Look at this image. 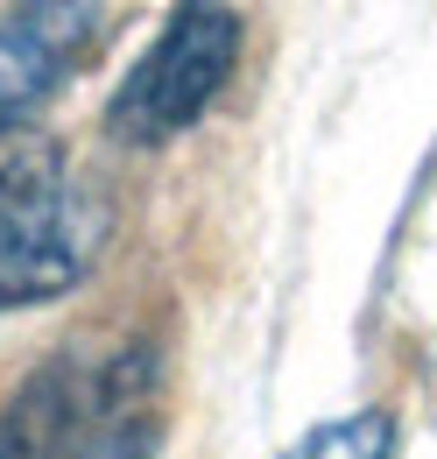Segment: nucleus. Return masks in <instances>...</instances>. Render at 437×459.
I'll return each instance as SVG.
<instances>
[{
	"mask_svg": "<svg viewBox=\"0 0 437 459\" xmlns=\"http://www.w3.org/2000/svg\"><path fill=\"white\" fill-rule=\"evenodd\" d=\"M163 431V360L149 340L56 346L0 410V459H149Z\"/></svg>",
	"mask_w": 437,
	"mask_h": 459,
	"instance_id": "f257e3e1",
	"label": "nucleus"
},
{
	"mask_svg": "<svg viewBox=\"0 0 437 459\" xmlns=\"http://www.w3.org/2000/svg\"><path fill=\"white\" fill-rule=\"evenodd\" d=\"M99 205L71 177V156L50 127H0V311L56 304L85 283L99 255Z\"/></svg>",
	"mask_w": 437,
	"mask_h": 459,
	"instance_id": "f03ea898",
	"label": "nucleus"
},
{
	"mask_svg": "<svg viewBox=\"0 0 437 459\" xmlns=\"http://www.w3.org/2000/svg\"><path fill=\"white\" fill-rule=\"evenodd\" d=\"M240 64V14L226 0H176L149 50L127 64V78L107 100V134L120 149H163L184 127H198L205 107L226 92Z\"/></svg>",
	"mask_w": 437,
	"mask_h": 459,
	"instance_id": "7ed1b4c3",
	"label": "nucleus"
},
{
	"mask_svg": "<svg viewBox=\"0 0 437 459\" xmlns=\"http://www.w3.org/2000/svg\"><path fill=\"white\" fill-rule=\"evenodd\" d=\"M99 36V0H14L0 14V127L29 120Z\"/></svg>",
	"mask_w": 437,
	"mask_h": 459,
	"instance_id": "20e7f679",
	"label": "nucleus"
},
{
	"mask_svg": "<svg viewBox=\"0 0 437 459\" xmlns=\"http://www.w3.org/2000/svg\"><path fill=\"white\" fill-rule=\"evenodd\" d=\"M289 459H395V417L388 410H353V417H331L318 431H304Z\"/></svg>",
	"mask_w": 437,
	"mask_h": 459,
	"instance_id": "39448f33",
	"label": "nucleus"
}]
</instances>
